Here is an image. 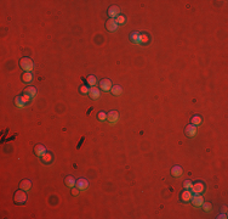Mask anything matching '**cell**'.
Wrapping results in <instances>:
<instances>
[{
	"label": "cell",
	"instance_id": "d4e9b609",
	"mask_svg": "<svg viewBox=\"0 0 228 219\" xmlns=\"http://www.w3.org/2000/svg\"><path fill=\"white\" fill-rule=\"evenodd\" d=\"M15 105L17 106V107H20V108H22V107H25V102L22 101V99L21 97H16L15 99Z\"/></svg>",
	"mask_w": 228,
	"mask_h": 219
},
{
	"label": "cell",
	"instance_id": "8992f818",
	"mask_svg": "<svg viewBox=\"0 0 228 219\" xmlns=\"http://www.w3.org/2000/svg\"><path fill=\"white\" fill-rule=\"evenodd\" d=\"M112 82H110L109 79H102L100 82V88L101 90H104V91H109L110 89H112Z\"/></svg>",
	"mask_w": 228,
	"mask_h": 219
},
{
	"label": "cell",
	"instance_id": "ffe728a7",
	"mask_svg": "<svg viewBox=\"0 0 228 219\" xmlns=\"http://www.w3.org/2000/svg\"><path fill=\"white\" fill-rule=\"evenodd\" d=\"M37 93H38V91H37V89H35L34 87H27V88H26V94H28V95L31 96V97H34V96H35Z\"/></svg>",
	"mask_w": 228,
	"mask_h": 219
},
{
	"label": "cell",
	"instance_id": "5bb4252c",
	"mask_svg": "<svg viewBox=\"0 0 228 219\" xmlns=\"http://www.w3.org/2000/svg\"><path fill=\"white\" fill-rule=\"evenodd\" d=\"M20 187L22 189V190H25V191L31 190V187H32V181H31V180H28V179L22 180V181H21V184H20Z\"/></svg>",
	"mask_w": 228,
	"mask_h": 219
},
{
	"label": "cell",
	"instance_id": "44dd1931",
	"mask_svg": "<svg viewBox=\"0 0 228 219\" xmlns=\"http://www.w3.org/2000/svg\"><path fill=\"white\" fill-rule=\"evenodd\" d=\"M203 119L200 116H193L192 119H191V124H193V126H199V124H201Z\"/></svg>",
	"mask_w": 228,
	"mask_h": 219
},
{
	"label": "cell",
	"instance_id": "277c9868",
	"mask_svg": "<svg viewBox=\"0 0 228 219\" xmlns=\"http://www.w3.org/2000/svg\"><path fill=\"white\" fill-rule=\"evenodd\" d=\"M193 198H191L192 200V205L194 206V207H201V205H203V202H204V197L201 196L200 194H195L194 196H192Z\"/></svg>",
	"mask_w": 228,
	"mask_h": 219
},
{
	"label": "cell",
	"instance_id": "1f68e13d",
	"mask_svg": "<svg viewBox=\"0 0 228 219\" xmlns=\"http://www.w3.org/2000/svg\"><path fill=\"white\" fill-rule=\"evenodd\" d=\"M72 194L74 195V196H77V195L79 194V189L77 187V189H72Z\"/></svg>",
	"mask_w": 228,
	"mask_h": 219
},
{
	"label": "cell",
	"instance_id": "e0dca14e",
	"mask_svg": "<svg viewBox=\"0 0 228 219\" xmlns=\"http://www.w3.org/2000/svg\"><path fill=\"white\" fill-rule=\"evenodd\" d=\"M140 33H137V32H133V33H131L130 34V40L132 41L133 44H141V41H140Z\"/></svg>",
	"mask_w": 228,
	"mask_h": 219
},
{
	"label": "cell",
	"instance_id": "d6a6232c",
	"mask_svg": "<svg viewBox=\"0 0 228 219\" xmlns=\"http://www.w3.org/2000/svg\"><path fill=\"white\" fill-rule=\"evenodd\" d=\"M218 218H222V219H225V218H227L226 217V214H220V217Z\"/></svg>",
	"mask_w": 228,
	"mask_h": 219
},
{
	"label": "cell",
	"instance_id": "52a82bcc",
	"mask_svg": "<svg viewBox=\"0 0 228 219\" xmlns=\"http://www.w3.org/2000/svg\"><path fill=\"white\" fill-rule=\"evenodd\" d=\"M75 186H77L79 190H86V189L89 187V181L84 178H80V179L77 180V183H75Z\"/></svg>",
	"mask_w": 228,
	"mask_h": 219
},
{
	"label": "cell",
	"instance_id": "7a4b0ae2",
	"mask_svg": "<svg viewBox=\"0 0 228 219\" xmlns=\"http://www.w3.org/2000/svg\"><path fill=\"white\" fill-rule=\"evenodd\" d=\"M27 194L25 192V190H18V191H16L15 192V195H14V201H15V203H18V205H22V203H25L26 201H27Z\"/></svg>",
	"mask_w": 228,
	"mask_h": 219
},
{
	"label": "cell",
	"instance_id": "30bf717a",
	"mask_svg": "<svg viewBox=\"0 0 228 219\" xmlns=\"http://www.w3.org/2000/svg\"><path fill=\"white\" fill-rule=\"evenodd\" d=\"M107 119L110 122V123H116L119 119V113L116 111H110L109 113L107 115Z\"/></svg>",
	"mask_w": 228,
	"mask_h": 219
},
{
	"label": "cell",
	"instance_id": "9c48e42d",
	"mask_svg": "<svg viewBox=\"0 0 228 219\" xmlns=\"http://www.w3.org/2000/svg\"><path fill=\"white\" fill-rule=\"evenodd\" d=\"M106 28L108 29L109 32H115L116 29H118V23L115 22V20L110 19V20H108L106 22Z\"/></svg>",
	"mask_w": 228,
	"mask_h": 219
},
{
	"label": "cell",
	"instance_id": "603a6c76",
	"mask_svg": "<svg viewBox=\"0 0 228 219\" xmlns=\"http://www.w3.org/2000/svg\"><path fill=\"white\" fill-rule=\"evenodd\" d=\"M86 82H87V84H89V85L95 87L96 85V77L95 76H89L86 78Z\"/></svg>",
	"mask_w": 228,
	"mask_h": 219
},
{
	"label": "cell",
	"instance_id": "ac0fdd59",
	"mask_svg": "<svg viewBox=\"0 0 228 219\" xmlns=\"http://www.w3.org/2000/svg\"><path fill=\"white\" fill-rule=\"evenodd\" d=\"M110 91H112V94L114 96H119L123 94V88L120 85H114L112 87V89H110Z\"/></svg>",
	"mask_w": 228,
	"mask_h": 219
},
{
	"label": "cell",
	"instance_id": "5b68a950",
	"mask_svg": "<svg viewBox=\"0 0 228 219\" xmlns=\"http://www.w3.org/2000/svg\"><path fill=\"white\" fill-rule=\"evenodd\" d=\"M184 133H186V135H187L188 138L195 137V134H197V126H193V124H188V126L186 127V129H184Z\"/></svg>",
	"mask_w": 228,
	"mask_h": 219
},
{
	"label": "cell",
	"instance_id": "6da1fadb",
	"mask_svg": "<svg viewBox=\"0 0 228 219\" xmlns=\"http://www.w3.org/2000/svg\"><path fill=\"white\" fill-rule=\"evenodd\" d=\"M20 66H21V68L23 71H25V72H32L33 68H34V63H33V61L31 60V58L23 57L22 60L20 61Z\"/></svg>",
	"mask_w": 228,
	"mask_h": 219
},
{
	"label": "cell",
	"instance_id": "7c38bea8",
	"mask_svg": "<svg viewBox=\"0 0 228 219\" xmlns=\"http://www.w3.org/2000/svg\"><path fill=\"white\" fill-rule=\"evenodd\" d=\"M34 153H35L37 156L42 157L43 155L46 153V147L44 145H35V147H34Z\"/></svg>",
	"mask_w": 228,
	"mask_h": 219
},
{
	"label": "cell",
	"instance_id": "8fae6325",
	"mask_svg": "<svg viewBox=\"0 0 228 219\" xmlns=\"http://www.w3.org/2000/svg\"><path fill=\"white\" fill-rule=\"evenodd\" d=\"M183 174V169L182 167H180V165H175V167L171 168V175L175 176V178H178Z\"/></svg>",
	"mask_w": 228,
	"mask_h": 219
},
{
	"label": "cell",
	"instance_id": "4316f807",
	"mask_svg": "<svg viewBox=\"0 0 228 219\" xmlns=\"http://www.w3.org/2000/svg\"><path fill=\"white\" fill-rule=\"evenodd\" d=\"M201 207L204 208V211H205V212H209L210 209H211V203H209V202H203Z\"/></svg>",
	"mask_w": 228,
	"mask_h": 219
},
{
	"label": "cell",
	"instance_id": "d6986e66",
	"mask_svg": "<svg viewBox=\"0 0 228 219\" xmlns=\"http://www.w3.org/2000/svg\"><path fill=\"white\" fill-rule=\"evenodd\" d=\"M22 80L26 82V83H31V82L33 80V74H32V72H25V73H23Z\"/></svg>",
	"mask_w": 228,
	"mask_h": 219
},
{
	"label": "cell",
	"instance_id": "4fadbf2b",
	"mask_svg": "<svg viewBox=\"0 0 228 219\" xmlns=\"http://www.w3.org/2000/svg\"><path fill=\"white\" fill-rule=\"evenodd\" d=\"M89 95H90V97H91L92 100H96V99H98V97H100V95H101V91L98 90L96 87H92L91 89H90V91H89Z\"/></svg>",
	"mask_w": 228,
	"mask_h": 219
},
{
	"label": "cell",
	"instance_id": "484cf974",
	"mask_svg": "<svg viewBox=\"0 0 228 219\" xmlns=\"http://www.w3.org/2000/svg\"><path fill=\"white\" fill-rule=\"evenodd\" d=\"M140 41H141V43H144V44H147L148 41H149V37L146 33H143V34H141L140 35Z\"/></svg>",
	"mask_w": 228,
	"mask_h": 219
},
{
	"label": "cell",
	"instance_id": "ba28073f",
	"mask_svg": "<svg viewBox=\"0 0 228 219\" xmlns=\"http://www.w3.org/2000/svg\"><path fill=\"white\" fill-rule=\"evenodd\" d=\"M204 190H205V186H204V184L200 181H198V183H195V184L192 185V191L194 194H201Z\"/></svg>",
	"mask_w": 228,
	"mask_h": 219
},
{
	"label": "cell",
	"instance_id": "f546056e",
	"mask_svg": "<svg viewBox=\"0 0 228 219\" xmlns=\"http://www.w3.org/2000/svg\"><path fill=\"white\" fill-rule=\"evenodd\" d=\"M98 119H100L101 122L106 121V119H107V115L104 113V112H100V113H98Z\"/></svg>",
	"mask_w": 228,
	"mask_h": 219
},
{
	"label": "cell",
	"instance_id": "9a60e30c",
	"mask_svg": "<svg viewBox=\"0 0 228 219\" xmlns=\"http://www.w3.org/2000/svg\"><path fill=\"white\" fill-rule=\"evenodd\" d=\"M191 198H192V192L189 190H184L181 194V200H182L183 202H188V201H191Z\"/></svg>",
	"mask_w": 228,
	"mask_h": 219
},
{
	"label": "cell",
	"instance_id": "cb8c5ba5",
	"mask_svg": "<svg viewBox=\"0 0 228 219\" xmlns=\"http://www.w3.org/2000/svg\"><path fill=\"white\" fill-rule=\"evenodd\" d=\"M115 22L118 23V25H124V23L126 22V17L123 16V15H119V16L115 19Z\"/></svg>",
	"mask_w": 228,
	"mask_h": 219
},
{
	"label": "cell",
	"instance_id": "f1b7e54d",
	"mask_svg": "<svg viewBox=\"0 0 228 219\" xmlns=\"http://www.w3.org/2000/svg\"><path fill=\"white\" fill-rule=\"evenodd\" d=\"M192 181L191 180H186L184 183H183V187L186 189V190H189V189H192Z\"/></svg>",
	"mask_w": 228,
	"mask_h": 219
},
{
	"label": "cell",
	"instance_id": "3957f363",
	"mask_svg": "<svg viewBox=\"0 0 228 219\" xmlns=\"http://www.w3.org/2000/svg\"><path fill=\"white\" fill-rule=\"evenodd\" d=\"M108 15H109L110 19L115 20L116 17L120 15V9H119V6H116V5H112V6L108 9Z\"/></svg>",
	"mask_w": 228,
	"mask_h": 219
},
{
	"label": "cell",
	"instance_id": "2e32d148",
	"mask_svg": "<svg viewBox=\"0 0 228 219\" xmlns=\"http://www.w3.org/2000/svg\"><path fill=\"white\" fill-rule=\"evenodd\" d=\"M75 183H77V181H75V178H73V176H71V175L67 176V178L64 179V184H66L68 187H74Z\"/></svg>",
	"mask_w": 228,
	"mask_h": 219
},
{
	"label": "cell",
	"instance_id": "4dcf8cb0",
	"mask_svg": "<svg viewBox=\"0 0 228 219\" xmlns=\"http://www.w3.org/2000/svg\"><path fill=\"white\" fill-rule=\"evenodd\" d=\"M21 99H22V101H23V102L27 104V102L29 101V100H31V96H29L28 94H25V95H22V96H21Z\"/></svg>",
	"mask_w": 228,
	"mask_h": 219
},
{
	"label": "cell",
	"instance_id": "7402d4cb",
	"mask_svg": "<svg viewBox=\"0 0 228 219\" xmlns=\"http://www.w3.org/2000/svg\"><path fill=\"white\" fill-rule=\"evenodd\" d=\"M42 157H43L42 161H43L44 163H46V164H49V163L52 162V155H51V153H49V152H46L45 155H43Z\"/></svg>",
	"mask_w": 228,
	"mask_h": 219
},
{
	"label": "cell",
	"instance_id": "83f0119b",
	"mask_svg": "<svg viewBox=\"0 0 228 219\" xmlns=\"http://www.w3.org/2000/svg\"><path fill=\"white\" fill-rule=\"evenodd\" d=\"M79 90H80L81 94H89V91H90V89H89V88H87L86 85H81V87L79 88Z\"/></svg>",
	"mask_w": 228,
	"mask_h": 219
}]
</instances>
